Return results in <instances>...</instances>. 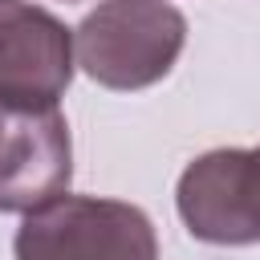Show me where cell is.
Masks as SVG:
<instances>
[{
  "mask_svg": "<svg viewBox=\"0 0 260 260\" xmlns=\"http://www.w3.org/2000/svg\"><path fill=\"white\" fill-rule=\"evenodd\" d=\"M183 41L187 20L167 0H106L81 20L73 53L98 85L142 89L171 73Z\"/></svg>",
  "mask_w": 260,
  "mask_h": 260,
  "instance_id": "cell-1",
  "label": "cell"
},
{
  "mask_svg": "<svg viewBox=\"0 0 260 260\" xmlns=\"http://www.w3.org/2000/svg\"><path fill=\"white\" fill-rule=\"evenodd\" d=\"M12 252L16 260H158V240L130 203L57 195L24 215Z\"/></svg>",
  "mask_w": 260,
  "mask_h": 260,
  "instance_id": "cell-2",
  "label": "cell"
},
{
  "mask_svg": "<svg viewBox=\"0 0 260 260\" xmlns=\"http://www.w3.org/2000/svg\"><path fill=\"white\" fill-rule=\"evenodd\" d=\"M73 179L69 126L57 106L0 102V211H37Z\"/></svg>",
  "mask_w": 260,
  "mask_h": 260,
  "instance_id": "cell-3",
  "label": "cell"
},
{
  "mask_svg": "<svg viewBox=\"0 0 260 260\" xmlns=\"http://www.w3.org/2000/svg\"><path fill=\"white\" fill-rule=\"evenodd\" d=\"M179 215L207 244L260 240V154L211 150L179 179Z\"/></svg>",
  "mask_w": 260,
  "mask_h": 260,
  "instance_id": "cell-4",
  "label": "cell"
},
{
  "mask_svg": "<svg viewBox=\"0 0 260 260\" xmlns=\"http://www.w3.org/2000/svg\"><path fill=\"white\" fill-rule=\"evenodd\" d=\"M73 81L69 28L32 4H0V102L4 106H57Z\"/></svg>",
  "mask_w": 260,
  "mask_h": 260,
  "instance_id": "cell-5",
  "label": "cell"
},
{
  "mask_svg": "<svg viewBox=\"0 0 260 260\" xmlns=\"http://www.w3.org/2000/svg\"><path fill=\"white\" fill-rule=\"evenodd\" d=\"M0 4H12V0H0Z\"/></svg>",
  "mask_w": 260,
  "mask_h": 260,
  "instance_id": "cell-6",
  "label": "cell"
},
{
  "mask_svg": "<svg viewBox=\"0 0 260 260\" xmlns=\"http://www.w3.org/2000/svg\"><path fill=\"white\" fill-rule=\"evenodd\" d=\"M256 154H260V150H256Z\"/></svg>",
  "mask_w": 260,
  "mask_h": 260,
  "instance_id": "cell-7",
  "label": "cell"
}]
</instances>
